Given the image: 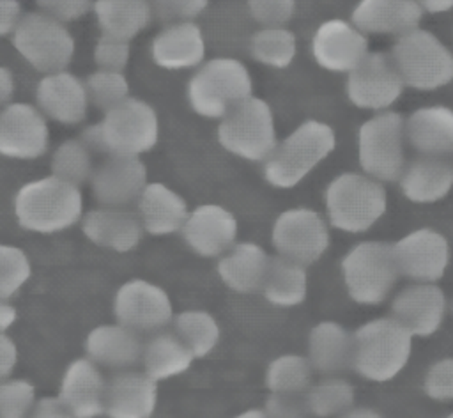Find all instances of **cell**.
<instances>
[{"mask_svg":"<svg viewBox=\"0 0 453 418\" xmlns=\"http://www.w3.org/2000/svg\"><path fill=\"white\" fill-rule=\"evenodd\" d=\"M234 418H269V416L265 414L264 409H248V411H244V413H241Z\"/></svg>","mask_w":453,"mask_h":418,"instance_id":"obj_57","label":"cell"},{"mask_svg":"<svg viewBox=\"0 0 453 418\" xmlns=\"http://www.w3.org/2000/svg\"><path fill=\"white\" fill-rule=\"evenodd\" d=\"M274 248L281 257L303 266L319 260L329 246V230L322 216L306 207L283 211L271 232Z\"/></svg>","mask_w":453,"mask_h":418,"instance_id":"obj_12","label":"cell"},{"mask_svg":"<svg viewBox=\"0 0 453 418\" xmlns=\"http://www.w3.org/2000/svg\"><path fill=\"white\" fill-rule=\"evenodd\" d=\"M219 143L232 154L260 161L276 147L274 119L269 104L258 97H248L232 108L218 128Z\"/></svg>","mask_w":453,"mask_h":418,"instance_id":"obj_9","label":"cell"},{"mask_svg":"<svg viewBox=\"0 0 453 418\" xmlns=\"http://www.w3.org/2000/svg\"><path fill=\"white\" fill-rule=\"evenodd\" d=\"M269 257L255 243H239L218 262L219 278L235 292L248 294L262 289Z\"/></svg>","mask_w":453,"mask_h":418,"instance_id":"obj_32","label":"cell"},{"mask_svg":"<svg viewBox=\"0 0 453 418\" xmlns=\"http://www.w3.org/2000/svg\"><path fill=\"white\" fill-rule=\"evenodd\" d=\"M115 315L122 326L134 331H154L170 322L172 303L159 285L131 280L115 296Z\"/></svg>","mask_w":453,"mask_h":418,"instance_id":"obj_15","label":"cell"},{"mask_svg":"<svg viewBox=\"0 0 453 418\" xmlns=\"http://www.w3.org/2000/svg\"><path fill=\"white\" fill-rule=\"evenodd\" d=\"M83 143L111 156H138L157 142V117L138 99H124L106 112L101 124L83 133Z\"/></svg>","mask_w":453,"mask_h":418,"instance_id":"obj_2","label":"cell"},{"mask_svg":"<svg viewBox=\"0 0 453 418\" xmlns=\"http://www.w3.org/2000/svg\"><path fill=\"white\" fill-rule=\"evenodd\" d=\"M92 0H37V5L53 19L71 21L90 9Z\"/></svg>","mask_w":453,"mask_h":418,"instance_id":"obj_49","label":"cell"},{"mask_svg":"<svg viewBox=\"0 0 453 418\" xmlns=\"http://www.w3.org/2000/svg\"><path fill=\"white\" fill-rule=\"evenodd\" d=\"M14 213L21 227L32 232H58L80 220V190L55 175L25 184L14 200Z\"/></svg>","mask_w":453,"mask_h":418,"instance_id":"obj_3","label":"cell"},{"mask_svg":"<svg viewBox=\"0 0 453 418\" xmlns=\"http://www.w3.org/2000/svg\"><path fill=\"white\" fill-rule=\"evenodd\" d=\"M306 402L311 416H340L354 406V388L340 377H327L306 390Z\"/></svg>","mask_w":453,"mask_h":418,"instance_id":"obj_37","label":"cell"},{"mask_svg":"<svg viewBox=\"0 0 453 418\" xmlns=\"http://www.w3.org/2000/svg\"><path fill=\"white\" fill-rule=\"evenodd\" d=\"M94 57H96L97 66L103 71L120 73L126 67L127 57H129L127 41H122V39L103 34V37L97 41Z\"/></svg>","mask_w":453,"mask_h":418,"instance_id":"obj_46","label":"cell"},{"mask_svg":"<svg viewBox=\"0 0 453 418\" xmlns=\"http://www.w3.org/2000/svg\"><path fill=\"white\" fill-rule=\"evenodd\" d=\"M106 381L90 360L73 361L60 384L58 400L74 418H96L104 413Z\"/></svg>","mask_w":453,"mask_h":418,"instance_id":"obj_21","label":"cell"},{"mask_svg":"<svg viewBox=\"0 0 453 418\" xmlns=\"http://www.w3.org/2000/svg\"><path fill=\"white\" fill-rule=\"evenodd\" d=\"M405 136L423 156L442 158L453 152V110L446 106H425L411 113L405 122Z\"/></svg>","mask_w":453,"mask_h":418,"instance_id":"obj_24","label":"cell"},{"mask_svg":"<svg viewBox=\"0 0 453 418\" xmlns=\"http://www.w3.org/2000/svg\"><path fill=\"white\" fill-rule=\"evenodd\" d=\"M16 361H18L16 344L4 331H0V379L7 377L12 372Z\"/></svg>","mask_w":453,"mask_h":418,"instance_id":"obj_51","label":"cell"},{"mask_svg":"<svg viewBox=\"0 0 453 418\" xmlns=\"http://www.w3.org/2000/svg\"><path fill=\"white\" fill-rule=\"evenodd\" d=\"M342 275L345 289L356 303L379 305L400 276L393 246L384 241L356 244L342 260Z\"/></svg>","mask_w":453,"mask_h":418,"instance_id":"obj_8","label":"cell"},{"mask_svg":"<svg viewBox=\"0 0 453 418\" xmlns=\"http://www.w3.org/2000/svg\"><path fill=\"white\" fill-rule=\"evenodd\" d=\"M142 221L117 207L90 211L83 220V234L99 246L129 252L142 239Z\"/></svg>","mask_w":453,"mask_h":418,"instance_id":"obj_28","label":"cell"},{"mask_svg":"<svg viewBox=\"0 0 453 418\" xmlns=\"http://www.w3.org/2000/svg\"><path fill=\"white\" fill-rule=\"evenodd\" d=\"M403 81L386 53H366L350 71L347 96L357 108L382 110L391 106L402 94Z\"/></svg>","mask_w":453,"mask_h":418,"instance_id":"obj_13","label":"cell"},{"mask_svg":"<svg viewBox=\"0 0 453 418\" xmlns=\"http://www.w3.org/2000/svg\"><path fill=\"white\" fill-rule=\"evenodd\" d=\"M48 147L44 119L30 104L14 103L0 113V154L30 159Z\"/></svg>","mask_w":453,"mask_h":418,"instance_id":"obj_18","label":"cell"},{"mask_svg":"<svg viewBox=\"0 0 453 418\" xmlns=\"http://www.w3.org/2000/svg\"><path fill=\"white\" fill-rule=\"evenodd\" d=\"M207 5V0H152L156 16L161 21L188 19L200 14Z\"/></svg>","mask_w":453,"mask_h":418,"instance_id":"obj_48","label":"cell"},{"mask_svg":"<svg viewBox=\"0 0 453 418\" xmlns=\"http://www.w3.org/2000/svg\"><path fill=\"white\" fill-rule=\"evenodd\" d=\"M175 335L188 345L195 358H203L216 347L219 326L205 310H186L175 319Z\"/></svg>","mask_w":453,"mask_h":418,"instance_id":"obj_36","label":"cell"},{"mask_svg":"<svg viewBox=\"0 0 453 418\" xmlns=\"http://www.w3.org/2000/svg\"><path fill=\"white\" fill-rule=\"evenodd\" d=\"M425 393L439 402L453 400V358L435 361L423 381Z\"/></svg>","mask_w":453,"mask_h":418,"instance_id":"obj_44","label":"cell"},{"mask_svg":"<svg viewBox=\"0 0 453 418\" xmlns=\"http://www.w3.org/2000/svg\"><path fill=\"white\" fill-rule=\"evenodd\" d=\"M336 418H382L380 413H377L375 409L370 407H356V409H349L343 414L336 416Z\"/></svg>","mask_w":453,"mask_h":418,"instance_id":"obj_56","label":"cell"},{"mask_svg":"<svg viewBox=\"0 0 453 418\" xmlns=\"http://www.w3.org/2000/svg\"><path fill=\"white\" fill-rule=\"evenodd\" d=\"M35 404V388L25 379L0 381V418H27Z\"/></svg>","mask_w":453,"mask_h":418,"instance_id":"obj_43","label":"cell"},{"mask_svg":"<svg viewBox=\"0 0 453 418\" xmlns=\"http://www.w3.org/2000/svg\"><path fill=\"white\" fill-rule=\"evenodd\" d=\"M326 209L334 228L359 234L386 213V190L361 174H342L326 190Z\"/></svg>","mask_w":453,"mask_h":418,"instance_id":"obj_5","label":"cell"},{"mask_svg":"<svg viewBox=\"0 0 453 418\" xmlns=\"http://www.w3.org/2000/svg\"><path fill=\"white\" fill-rule=\"evenodd\" d=\"M145 181V165L136 156H111L94 172L92 188L101 204L122 207L140 198Z\"/></svg>","mask_w":453,"mask_h":418,"instance_id":"obj_20","label":"cell"},{"mask_svg":"<svg viewBox=\"0 0 453 418\" xmlns=\"http://www.w3.org/2000/svg\"><path fill=\"white\" fill-rule=\"evenodd\" d=\"M393 255L400 275L416 282L434 283L448 269L449 244L441 232L418 228L393 244Z\"/></svg>","mask_w":453,"mask_h":418,"instance_id":"obj_14","label":"cell"},{"mask_svg":"<svg viewBox=\"0 0 453 418\" xmlns=\"http://www.w3.org/2000/svg\"><path fill=\"white\" fill-rule=\"evenodd\" d=\"M253 57L271 67H287L296 55V37L283 27H265L251 37Z\"/></svg>","mask_w":453,"mask_h":418,"instance_id":"obj_39","label":"cell"},{"mask_svg":"<svg viewBox=\"0 0 453 418\" xmlns=\"http://www.w3.org/2000/svg\"><path fill=\"white\" fill-rule=\"evenodd\" d=\"M421 14L416 0H359L352 21L365 32L402 35L418 27Z\"/></svg>","mask_w":453,"mask_h":418,"instance_id":"obj_23","label":"cell"},{"mask_svg":"<svg viewBox=\"0 0 453 418\" xmlns=\"http://www.w3.org/2000/svg\"><path fill=\"white\" fill-rule=\"evenodd\" d=\"M145 374L154 379H168L179 375L193 363V352L175 333H159L149 340L143 352Z\"/></svg>","mask_w":453,"mask_h":418,"instance_id":"obj_34","label":"cell"},{"mask_svg":"<svg viewBox=\"0 0 453 418\" xmlns=\"http://www.w3.org/2000/svg\"><path fill=\"white\" fill-rule=\"evenodd\" d=\"M317 64L329 71L350 73L366 55L368 41L363 32L343 19L322 23L311 41Z\"/></svg>","mask_w":453,"mask_h":418,"instance_id":"obj_17","label":"cell"},{"mask_svg":"<svg viewBox=\"0 0 453 418\" xmlns=\"http://www.w3.org/2000/svg\"><path fill=\"white\" fill-rule=\"evenodd\" d=\"M188 97L196 113L223 119L232 108L251 97L250 73L235 58H212L191 78Z\"/></svg>","mask_w":453,"mask_h":418,"instance_id":"obj_7","label":"cell"},{"mask_svg":"<svg viewBox=\"0 0 453 418\" xmlns=\"http://www.w3.org/2000/svg\"><path fill=\"white\" fill-rule=\"evenodd\" d=\"M87 92H88L90 101L97 108L108 112L126 99L127 81L120 73L99 71V73H94L92 76H88Z\"/></svg>","mask_w":453,"mask_h":418,"instance_id":"obj_42","label":"cell"},{"mask_svg":"<svg viewBox=\"0 0 453 418\" xmlns=\"http://www.w3.org/2000/svg\"><path fill=\"white\" fill-rule=\"evenodd\" d=\"M51 172L55 177L74 186L83 182L92 172L88 147L78 140L64 142L53 154Z\"/></svg>","mask_w":453,"mask_h":418,"instance_id":"obj_40","label":"cell"},{"mask_svg":"<svg viewBox=\"0 0 453 418\" xmlns=\"http://www.w3.org/2000/svg\"><path fill=\"white\" fill-rule=\"evenodd\" d=\"M143 228L152 236H165L182 228L188 218L186 202L161 182L147 184L138 198Z\"/></svg>","mask_w":453,"mask_h":418,"instance_id":"obj_30","label":"cell"},{"mask_svg":"<svg viewBox=\"0 0 453 418\" xmlns=\"http://www.w3.org/2000/svg\"><path fill=\"white\" fill-rule=\"evenodd\" d=\"M19 18L18 0H0V35L12 30Z\"/></svg>","mask_w":453,"mask_h":418,"instance_id":"obj_52","label":"cell"},{"mask_svg":"<svg viewBox=\"0 0 453 418\" xmlns=\"http://www.w3.org/2000/svg\"><path fill=\"white\" fill-rule=\"evenodd\" d=\"M37 103L51 119L64 124H76L87 112V92L73 74L55 73L39 81Z\"/></svg>","mask_w":453,"mask_h":418,"instance_id":"obj_27","label":"cell"},{"mask_svg":"<svg viewBox=\"0 0 453 418\" xmlns=\"http://www.w3.org/2000/svg\"><path fill=\"white\" fill-rule=\"evenodd\" d=\"M16 321V308L0 299V331H5Z\"/></svg>","mask_w":453,"mask_h":418,"instance_id":"obj_54","label":"cell"},{"mask_svg":"<svg viewBox=\"0 0 453 418\" xmlns=\"http://www.w3.org/2000/svg\"><path fill=\"white\" fill-rule=\"evenodd\" d=\"M30 276V262L23 250L0 244V299L11 298Z\"/></svg>","mask_w":453,"mask_h":418,"instance_id":"obj_41","label":"cell"},{"mask_svg":"<svg viewBox=\"0 0 453 418\" xmlns=\"http://www.w3.org/2000/svg\"><path fill=\"white\" fill-rule=\"evenodd\" d=\"M411 351V333L393 317L368 321L352 335V367L368 381L384 383L398 375Z\"/></svg>","mask_w":453,"mask_h":418,"instance_id":"obj_1","label":"cell"},{"mask_svg":"<svg viewBox=\"0 0 453 418\" xmlns=\"http://www.w3.org/2000/svg\"><path fill=\"white\" fill-rule=\"evenodd\" d=\"M428 12H444L453 7V0H416Z\"/></svg>","mask_w":453,"mask_h":418,"instance_id":"obj_55","label":"cell"},{"mask_svg":"<svg viewBox=\"0 0 453 418\" xmlns=\"http://www.w3.org/2000/svg\"><path fill=\"white\" fill-rule=\"evenodd\" d=\"M391 314L411 337H430L444 321L446 296L437 285L419 282L398 292L393 299Z\"/></svg>","mask_w":453,"mask_h":418,"instance_id":"obj_16","label":"cell"},{"mask_svg":"<svg viewBox=\"0 0 453 418\" xmlns=\"http://www.w3.org/2000/svg\"><path fill=\"white\" fill-rule=\"evenodd\" d=\"M400 188L411 202H437L453 188V165L442 158L421 156L403 168Z\"/></svg>","mask_w":453,"mask_h":418,"instance_id":"obj_25","label":"cell"},{"mask_svg":"<svg viewBox=\"0 0 453 418\" xmlns=\"http://www.w3.org/2000/svg\"><path fill=\"white\" fill-rule=\"evenodd\" d=\"M27 418H74V416L67 411V407L58 399L46 397L34 404Z\"/></svg>","mask_w":453,"mask_h":418,"instance_id":"obj_50","label":"cell"},{"mask_svg":"<svg viewBox=\"0 0 453 418\" xmlns=\"http://www.w3.org/2000/svg\"><path fill=\"white\" fill-rule=\"evenodd\" d=\"M308 361L324 375H334L352 367V335L338 322L322 321L308 337Z\"/></svg>","mask_w":453,"mask_h":418,"instance_id":"obj_26","label":"cell"},{"mask_svg":"<svg viewBox=\"0 0 453 418\" xmlns=\"http://www.w3.org/2000/svg\"><path fill=\"white\" fill-rule=\"evenodd\" d=\"M85 345L92 361L115 368L134 365L143 352L136 331L122 324H104L94 328L88 333Z\"/></svg>","mask_w":453,"mask_h":418,"instance_id":"obj_31","label":"cell"},{"mask_svg":"<svg viewBox=\"0 0 453 418\" xmlns=\"http://www.w3.org/2000/svg\"><path fill=\"white\" fill-rule=\"evenodd\" d=\"M446 418H453V413H451V414H448V416H446Z\"/></svg>","mask_w":453,"mask_h":418,"instance_id":"obj_58","label":"cell"},{"mask_svg":"<svg viewBox=\"0 0 453 418\" xmlns=\"http://www.w3.org/2000/svg\"><path fill=\"white\" fill-rule=\"evenodd\" d=\"M405 122L396 112L368 119L357 133L361 168L379 181H396L405 166Z\"/></svg>","mask_w":453,"mask_h":418,"instance_id":"obj_10","label":"cell"},{"mask_svg":"<svg viewBox=\"0 0 453 418\" xmlns=\"http://www.w3.org/2000/svg\"><path fill=\"white\" fill-rule=\"evenodd\" d=\"M313 367L308 358L283 354L273 360L265 372V384L271 393H304L311 384Z\"/></svg>","mask_w":453,"mask_h":418,"instance_id":"obj_38","label":"cell"},{"mask_svg":"<svg viewBox=\"0 0 453 418\" xmlns=\"http://www.w3.org/2000/svg\"><path fill=\"white\" fill-rule=\"evenodd\" d=\"M391 60L403 81L418 90H434L453 80V55L430 32L418 27L402 34Z\"/></svg>","mask_w":453,"mask_h":418,"instance_id":"obj_6","label":"cell"},{"mask_svg":"<svg viewBox=\"0 0 453 418\" xmlns=\"http://www.w3.org/2000/svg\"><path fill=\"white\" fill-rule=\"evenodd\" d=\"M269 418H308L310 409L304 393H271L265 402Z\"/></svg>","mask_w":453,"mask_h":418,"instance_id":"obj_47","label":"cell"},{"mask_svg":"<svg viewBox=\"0 0 453 418\" xmlns=\"http://www.w3.org/2000/svg\"><path fill=\"white\" fill-rule=\"evenodd\" d=\"M203 55L205 43L202 30L191 21L165 28L152 43V57L156 64L166 69L193 67L202 62Z\"/></svg>","mask_w":453,"mask_h":418,"instance_id":"obj_29","label":"cell"},{"mask_svg":"<svg viewBox=\"0 0 453 418\" xmlns=\"http://www.w3.org/2000/svg\"><path fill=\"white\" fill-rule=\"evenodd\" d=\"M157 402L156 381L140 372H120L106 383L108 418H150Z\"/></svg>","mask_w":453,"mask_h":418,"instance_id":"obj_22","label":"cell"},{"mask_svg":"<svg viewBox=\"0 0 453 418\" xmlns=\"http://www.w3.org/2000/svg\"><path fill=\"white\" fill-rule=\"evenodd\" d=\"M182 234L191 250L203 257H216L234 246L237 237L235 216L221 205L205 204L188 214Z\"/></svg>","mask_w":453,"mask_h":418,"instance_id":"obj_19","label":"cell"},{"mask_svg":"<svg viewBox=\"0 0 453 418\" xmlns=\"http://www.w3.org/2000/svg\"><path fill=\"white\" fill-rule=\"evenodd\" d=\"M336 145L334 131L320 120L303 122L265 159L264 175L276 188H292L303 181Z\"/></svg>","mask_w":453,"mask_h":418,"instance_id":"obj_4","label":"cell"},{"mask_svg":"<svg viewBox=\"0 0 453 418\" xmlns=\"http://www.w3.org/2000/svg\"><path fill=\"white\" fill-rule=\"evenodd\" d=\"M253 19L265 27H281L287 23L296 9L294 0H248Z\"/></svg>","mask_w":453,"mask_h":418,"instance_id":"obj_45","label":"cell"},{"mask_svg":"<svg viewBox=\"0 0 453 418\" xmlns=\"http://www.w3.org/2000/svg\"><path fill=\"white\" fill-rule=\"evenodd\" d=\"M14 46L42 73L64 69L74 51V43L69 32L46 14L25 16L16 27Z\"/></svg>","mask_w":453,"mask_h":418,"instance_id":"obj_11","label":"cell"},{"mask_svg":"<svg viewBox=\"0 0 453 418\" xmlns=\"http://www.w3.org/2000/svg\"><path fill=\"white\" fill-rule=\"evenodd\" d=\"M262 290L265 299L276 306H296L303 303L308 290L304 266L281 255L269 257Z\"/></svg>","mask_w":453,"mask_h":418,"instance_id":"obj_33","label":"cell"},{"mask_svg":"<svg viewBox=\"0 0 453 418\" xmlns=\"http://www.w3.org/2000/svg\"><path fill=\"white\" fill-rule=\"evenodd\" d=\"M94 9L103 34L122 41L136 35L150 18L147 0H96Z\"/></svg>","mask_w":453,"mask_h":418,"instance_id":"obj_35","label":"cell"},{"mask_svg":"<svg viewBox=\"0 0 453 418\" xmlns=\"http://www.w3.org/2000/svg\"><path fill=\"white\" fill-rule=\"evenodd\" d=\"M14 90L12 76L5 67H0V104H5Z\"/></svg>","mask_w":453,"mask_h":418,"instance_id":"obj_53","label":"cell"}]
</instances>
